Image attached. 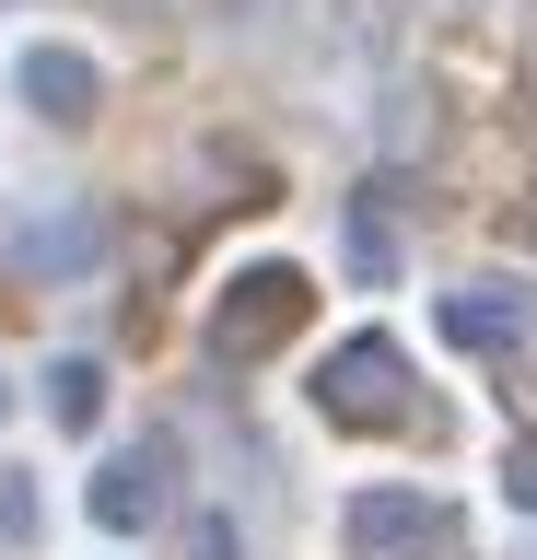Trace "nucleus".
<instances>
[{"mask_svg": "<svg viewBox=\"0 0 537 560\" xmlns=\"http://www.w3.org/2000/svg\"><path fill=\"white\" fill-rule=\"evenodd\" d=\"M304 315H316V280H304V269H234L222 304L199 315V350H211L222 374H246V362H269V350L304 327Z\"/></svg>", "mask_w": 537, "mask_h": 560, "instance_id": "f257e3e1", "label": "nucleus"}, {"mask_svg": "<svg viewBox=\"0 0 537 560\" xmlns=\"http://www.w3.org/2000/svg\"><path fill=\"white\" fill-rule=\"evenodd\" d=\"M316 409H327V420H409V350L374 339V327L339 339V350L316 362Z\"/></svg>", "mask_w": 537, "mask_h": 560, "instance_id": "f03ea898", "label": "nucleus"}, {"mask_svg": "<svg viewBox=\"0 0 537 560\" xmlns=\"http://www.w3.org/2000/svg\"><path fill=\"white\" fill-rule=\"evenodd\" d=\"M351 549L362 560H432L444 549V502H421V490H362L351 502Z\"/></svg>", "mask_w": 537, "mask_h": 560, "instance_id": "7ed1b4c3", "label": "nucleus"}, {"mask_svg": "<svg viewBox=\"0 0 537 560\" xmlns=\"http://www.w3.org/2000/svg\"><path fill=\"white\" fill-rule=\"evenodd\" d=\"M12 94L36 105V117H94L106 105V70L82 59V47H24L12 59Z\"/></svg>", "mask_w": 537, "mask_h": 560, "instance_id": "20e7f679", "label": "nucleus"}, {"mask_svg": "<svg viewBox=\"0 0 537 560\" xmlns=\"http://www.w3.org/2000/svg\"><path fill=\"white\" fill-rule=\"evenodd\" d=\"M432 315H444V339H456V350H491V362H502V350L526 339V315H537V304L514 292V280H467V292H444Z\"/></svg>", "mask_w": 537, "mask_h": 560, "instance_id": "39448f33", "label": "nucleus"}, {"mask_svg": "<svg viewBox=\"0 0 537 560\" xmlns=\"http://www.w3.org/2000/svg\"><path fill=\"white\" fill-rule=\"evenodd\" d=\"M82 502H94V525H106V537H141V525L164 514V444H129L117 467H94V490H82Z\"/></svg>", "mask_w": 537, "mask_h": 560, "instance_id": "423d86ee", "label": "nucleus"}, {"mask_svg": "<svg viewBox=\"0 0 537 560\" xmlns=\"http://www.w3.org/2000/svg\"><path fill=\"white\" fill-rule=\"evenodd\" d=\"M47 409H59V420L82 432V420L106 409V374H94V362H59V374H47Z\"/></svg>", "mask_w": 537, "mask_h": 560, "instance_id": "0eeeda50", "label": "nucleus"}, {"mask_svg": "<svg viewBox=\"0 0 537 560\" xmlns=\"http://www.w3.org/2000/svg\"><path fill=\"white\" fill-rule=\"evenodd\" d=\"M351 269H362V280H386V269H397V222H374V199L351 210Z\"/></svg>", "mask_w": 537, "mask_h": 560, "instance_id": "6e6552de", "label": "nucleus"}, {"mask_svg": "<svg viewBox=\"0 0 537 560\" xmlns=\"http://www.w3.org/2000/svg\"><path fill=\"white\" fill-rule=\"evenodd\" d=\"M24 257H36V269H71V257H94V222H47Z\"/></svg>", "mask_w": 537, "mask_h": 560, "instance_id": "1a4fd4ad", "label": "nucleus"}, {"mask_svg": "<svg viewBox=\"0 0 537 560\" xmlns=\"http://www.w3.org/2000/svg\"><path fill=\"white\" fill-rule=\"evenodd\" d=\"M0 537H12V549H24V537H36V490L12 479V467H0Z\"/></svg>", "mask_w": 537, "mask_h": 560, "instance_id": "9d476101", "label": "nucleus"}, {"mask_svg": "<svg viewBox=\"0 0 537 560\" xmlns=\"http://www.w3.org/2000/svg\"><path fill=\"white\" fill-rule=\"evenodd\" d=\"M502 479H514V502L537 514V444H514V455H502Z\"/></svg>", "mask_w": 537, "mask_h": 560, "instance_id": "9b49d317", "label": "nucleus"}, {"mask_svg": "<svg viewBox=\"0 0 537 560\" xmlns=\"http://www.w3.org/2000/svg\"><path fill=\"white\" fill-rule=\"evenodd\" d=\"M0 409H12V385H0Z\"/></svg>", "mask_w": 537, "mask_h": 560, "instance_id": "f8f14e48", "label": "nucleus"}]
</instances>
